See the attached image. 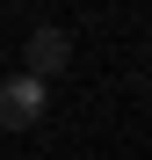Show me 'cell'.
Instances as JSON below:
<instances>
[{"label":"cell","mask_w":152,"mask_h":160,"mask_svg":"<svg viewBox=\"0 0 152 160\" xmlns=\"http://www.w3.org/2000/svg\"><path fill=\"white\" fill-rule=\"evenodd\" d=\"M22 73L29 80H58L65 66H72V29H58V22H44V29H29V44H22Z\"/></svg>","instance_id":"obj_1"},{"label":"cell","mask_w":152,"mask_h":160,"mask_svg":"<svg viewBox=\"0 0 152 160\" xmlns=\"http://www.w3.org/2000/svg\"><path fill=\"white\" fill-rule=\"evenodd\" d=\"M44 80H29V73H7L0 80V131H29L36 117H44Z\"/></svg>","instance_id":"obj_2"}]
</instances>
